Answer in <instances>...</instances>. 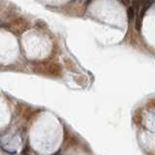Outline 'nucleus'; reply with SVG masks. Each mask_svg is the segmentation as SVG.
Returning a JSON list of instances; mask_svg holds the SVG:
<instances>
[{
    "instance_id": "2",
    "label": "nucleus",
    "mask_w": 155,
    "mask_h": 155,
    "mask_svg": "<svg viewBox=\"0 0 155 155\" xmlns=\"http://www.w3.org/2000/svg\"><path fill=\"white\" fill-rule=\"evenodd\" d=\"M12 25H13V29H14V30H16V32L17 31L18 32H22L23 30H25L27 23H26L25 21L19 18V19H17V21H15L12 23Z\"/></svg>"
},
{
    "instance_id": "5",
    "label": "nucleus",
    "mask_w": 155,
    "mask_h": 155,
    "mask_svg": "<svg viewBox=\"0 0 155 155\" xmlns=\"http://www.w3.org/2000/svg\"><path fill=\"white\" fill-rule=\"evenodd\" d=\"M142 21H143V18L140 16H138L137 21H136V23H135V27L138 31H140V28H142Z\"/></svg>"
},
{
    "instance_id": "4",
    "label": "nucleus",
    "mask_w": 155,
    "mask_h": 155,
    "mask_svg": "<svg viewBox=\"0 0 155 155\" xmlns=\"http://www.w3.org/2000/svg\"><path fill=\"white\" fill-rule=\"evenodd\" d=\"M135 10L133 9V7H129L128 10H127V15H128V18H129V21H132L133 18L135 17Z\"/></svg>"
},
{
    "instance_id": "8",
    "label": "nucleus",
    "mask_w": 155,
    "mask_h": 155,
    "mask_svg": "<svg viewBox=\"0 0 155 155\" xmlns=\"http://www.w3.org/2000/svg\"><path fill=\"white\" fill-rule=\"evenodd\" d=\"M92 1H93V0H86V2H85V6H87V5H88V4H90Z\"/></svg>"
},
{
    "instance_id": "10",
    "label": "nucleus",
    "mask_w": 155,
    "mask_h": 155,
    "mask_svg": "<svg viewBox=\"0 0 155 155\" xmlns=\"http://www.w3.org/2000/svg\"><path fill=\"white\" fill-rule=\"evenodd\" d=\"M54 155H59V152H58V153H56V154H54Z\"/></svg>"
},
{
    "instance_id": "7",
    "label": "nucleus",
    "mask_w": 155,
    "mask_h": 155,
    "mask_svg": "<svg viewBox=\"0 0 155 155\" xmlns=\"http://www.w3.org/2000/svg\"><path fill=\"white\" fill-rule=\"evenodd\" d=\"M22 155H31V154H30V152L28 151V149H27V148H24V149L22 150Z\"/></svg>"
},
{
    "instance_id": "3",
    "label": "nucleus",
    "mask_w": 155,
    "mask_h": 155,
    "mask_svg": "<svg viewBox=\"0 0 155 155\" xmlns=\"http://www.w3.org/2000/svg\"><path fill=\"white\" fill-rule=\"evenodd\" d=\"M152 3H153V1L152 0H148V1H147L144 4H143V7L142 8V11H140V14L139 15V16L143 18V17L144 16V14H145V12L147 11V10L150 8V6L152 5Z\"/></svg>"
},
{
    "instance_id": "6",
    "label": "nucleus",
    "mask_w": 155,
    "mask_h": 155,
    "mask_svg": "<svg viewBox=\"0 0 155 155\" xmlns=\"http://www.w3.org/2000/svg\"><path fill=\"white\" fill-rule=\"evenodd\" d=\"M36 25L40 26V27H46L47 24H46L45 21H42V19H38V21H36Z\"/></svg>"
},
{
    "instance_id": "9",
    "label": "nucleus",
    "mask_w": 155,
    "mask_h": 155,
    "mask_svg": "<svg viewBox=\"0 0 155 155\" xmlns=\"http://www.w3.org/2000/svg\"><path fill=\"white\" fill-rule=\"evenodd\" d=\"M124 2H125L126 4H129V3L131 2V0H124Z\"/></svg>"
},
{
    "instance_id": "1",
    "label": "nucleus",
    "mask_w": 155,
    "mask_h": 155,
    "mask_svg": "<svg viewBox=\"0 0 155 155\" xmlns=\"http://www.w3.org/2000/svg\"><path fill=\"white\" fill-rule=\"evenodd\" d=\"M48 71L51 75L55 76V77H59L62 74V67L60 64L58 63H52L48 68Z\"/></svg>"
}]
</instances>
